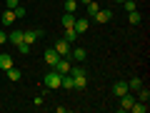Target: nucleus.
Segmentation results:
<instances>
[{"label": "nucleus", "instance_id": "obj_1", "mask_svg": "<svg viewBox=\"0 0 150 113\" xmlns=\"http://www.w3.org/2000/svg\"><path fill=\"white\" fill-rule=\"evenodd\" d=\"M53 48H55V53H58L60 58H68V55H70V50H73V43H68L65 38H60L58 43L53 45Z\"/></svg>", "mask_w": 150, "mask_h": 113}, {"label": "nucleus", "instance_id": "obj_7", "mask_svg": "<svg viewBox=\"0 0 150 113\" xmlns=\"http://www.w3.org/2000/svg\"><path fill=\"white\" fill-rule=\"evenodd\" d=\"M58 58H60V55L55 53V48H48V50H45V55H43V60H45V65H50V68H53V65L58 63Z\"/></svg>", "mask_w": 150, "mask_h": 113}, {"label": "nucleus", "instance_id": "obj_13", "mask_svg": "<svg viewBox=\"0 0 150 113\" xmlns=\"http://www.w3.org/2000/svg\"><path fill=\"white\" fill-rule=\"evenodd\" d=\"M5 73H8V81H13V83L23 78V70H20V68H15V65H13V68H8Z\"/></svg>", "mask_w": 150, "mask_h": 113}, {"label": "nucleus", "instance_id": "obj_22", "mask_svg": "<svg viewBox=\"0 0 150 113\" xmlns=\"http://www.w3.org/2000/svg\"><path fill=\"white\" fill-rule=\"evenodd\" d=\"M140 86H143V81H140V78H130V81H128V88H130V91H138Z\"/></svg>", "mask_w": 150, "mask_h": 113}, {"label": "nucleus", "instance_id": "obj_25", "mask_svg": "<svg viewBox=\"0 0 150 113\" xmlns=\"http://www.w3.org/2000/svg\"><path fill=\"white\" fill-rule=\"evenodd\" d=\"M18 53H23V55H28V53H30V45H28L25 40H23V43L18 45Z\"/></svg>", "mask_w": 150, "mask_h": 113}, {"label": "nucleus", "instance_id": "obj_24", "mask_svg": "<svg viewBox=\"0 0 150 113\" xmlns=\"http://www.w3.org/2000/svg\"><path fill=\"white\" fill-rule=\"evenodd\" d=\"M85 8H88V13H90V15H95V13L100 10V3H95V0H93V3H88Z\"/></svg>", "mask_w": 150, "mask_h": 113}, {"label": "nucleus", "instance_id": "obj_8", "mask_svg": "<svg viewBox=\"0 0 150 113\" xmlns=\"http://www.w3.org/2000/svg\"><path fill=\"white\" fill-rule=\"evenodd\" d=\"M70 58H73L75 63H83V60L88 58V50L85 48H73V50H70Z\"/></svg>", "mask_w": 150, "mask_h": 113}, {"label": "nucleus", "instance_id": "obj_2", "mask_svg": "<svg viewBox=\"0 0 150 113\" xmlns=\"http://www.w3.org/2000/svg\"><path fill=\"white\" fill-rule=\"evenodd\" d=\"M40 35H43V30H38V28H25V30H23V40H25L28 45H33Z\"/></svg>", "mask_w": 150, "mask_h": 113}, {"label": "nucleus", "instance_id": "obj_15", "mask_svg": "<svg viewBox=\"0 0 150 113\" xmlns=\"http://www.w3.org/2000/svg\"><path fill=\"white\" fill-rule=\"evenodd\" d=\"M130 111H133V113H148V103H145V101H138V98H135V103L130 106Z\"/></svg>", "mask_w": 150, "mask_h": 113}, {"label": "nucleus", "instance_id": "obj_18", "mask_svg": "<svg viewBox=\"0 0 150 113\" xmlns=\"http://www.w3.org/2000/svg\"><path fill=\"white\" fill-rule=\"evenodd\" d=\"M75 23V13H63V28H73Z\"/></svg>", "mask_w": 150, "mask_h": 113}, {"label": "nucleus", "instance_id": "obj_26", "mask_svg": "<svg viewBox=\"0 0 150 113\" xmlns=\"http://www.w3.org/2000/svg\"><path fill=\"white\" fill-rule=\"evenodd\" d=\"M13 10H15V18H25V8H23V5L13 8Z\"/></svg>", "mask_w": 150, "mask_h": 113}, {"label": "nucleus", "instance_id": "obj_11", "mask_svg": "<svg viewBox=\"0 0 150 113\" xmlns=\"http://www.w3.org/2000/svg\"><path fill=\"white\" fill-rule=\"evenodd\" d=\"M135 103V96H130V93H125V96H120V111H130V106Z\"/></svg>", "mask_w": 150, "mask_h": 113}, {"label": "nucleus", "instance_id": "obj_10", "mask_svg": "<svg viewBox=\"0 0 150 113\" xmlns=\"http://www.w3.org/2000/svg\"><path fill=\"white\" fill-rule=\"evenodd\" d=\"M93 18H95L98 23H110V20H112V10H103V8H100Z\"/></svg>", "mask_w": 150, "mask_h": 113}, {"label": "nucleus", "instance_id": "obj_14", "mask_svg": "<svg viewBox=\"0 0 150 113\" xmlns=\"http://www.w3.org/2000/svg\"><path fill=\"white\" fill-rule=\"evenodd\" d=\"M18 18H15V10H10V8H5V13H3V25H13Z\"/></svg>", "mask_w": 150, "mask_h": 113}, {"label": "nucleus", "instance_id": "obj_16", "mask_svg": "<svg viewBox=\"0 0 150 113\" xmlns=\"http://www.w3.org/2000/svg\"><path fill=\"white\" fill-rule=\"evenodd\" d=\"M8 40H10L13 45H20V43H23V30H13V33H8Z\"/></svg>", "mask_w": 150, "mask_h": 113}, {"label": "nucleus", "instance_id": "obj_19", "mask_svg": "<svg viewBox=\"0 0 150 113\" xmlns=\"http://www.w3.org/2000/svg\"><path fill=\"white\" fill-rule=\"evenodd\" d=\"M78 38H80V35H78V33L73 30V28H65V40H68V43H75Z\"/></svg>", "mask_w": 150, "mask_h": 113}, {"label": "nucleus", "instance_id": "obj_20", "mask_svg": "<svg viewBox=\"0 0 150 113\" xmlns=\"http://www.w3.org/2000/svg\"><path fill=\"white\" fill-rule=\"evenodd\" d=\"M78 5H80L78 0H65V13H75V10H78Z\"/></svg>", "mask_w": 150, "mask_h": 113}, {"label": "nucleus", "instance_id": "obj_29", "mask_svg": "<svg viewBox=\"0 0 150 113\" xmlns=\"http://www.w3.org/2000/svg\"><path fill=\"white\" fill-rule=\"evenodd\" d=\"M78 3H80V5H88V3H93V0H78Z\"/></svg>", "mask_w": 150, "mask_h": 113}, {"label": "nucleus", "instance_id": "obj_23", "mask_svg": "<svg viewBox=\"0 0 150 113\" xmlns=\"http://www.w3.org/2000/svg\"><path fill=\"white\" fill-rule=\"evenodd\" d=\"M123 8H125L128 13H133V10H138V3H135V0H125V3H123Z\"/></svg>", "mask_w": 150, "mask_h": 113}, {"label": "nucleus", "instance_id": "obj_17", "mask_svg": "<svg viewBox=\"0 0 150 113\" xmlns=\"http://www.w3.org/2000/svg\"><path fill=\"white\" fill-rule=\"evenodd\" d=\"M138 101H145V103L150 101V88L148 86H140L138 88Z\"/></svg>", "mask_w": 150, "mask_h": 113}, {"label": "nucleus", "instance_id": "obj_27", "mask_svg": "<svg viewBox=\"0 0 150 113\" xmlns=\"http://www.w3.org/2000/svg\"><path fill=\"white\" fill-rule=\"evenodd\" d=\"M18 5H20V0H5V8H10V10L18 8Z\"/></svg>", "mask_w": 150, "mask_h": 113}, {"label": "nucleus", "instance_id": "obj_28", "mask_svg": "<svg viewBox=\"0 0 150 113\" xmlns=\"http://www.w3.org/2000/svg\"><path fill=\"white\" fill-rule=\"evenodd\" d=\"M5 40H8V35H5V30H0V45H5Z\"/></svg>", "mask_w": 150, "mask_h": 113}, {"label": "nucleus", "instance_id": "obj_30", "mask_svg": "<svg viewBox=\"0 0 150 113\" xmlns=\"http://www.w3.org/2000/svg\"><path fill=\"white\" fill-rule=\"evenodd\" d=\"M115 3H120V5H123V3H125V0H115Z\"/></svg>", "mask_w": 150, "mask_h": 113}, {"label": "nucleus", "instance_id": "obj_6", "mask_svg": "<svg viewBox=\"0 0 150 113\" xmlns=\"http://www.w3.org/2000/svg\"><path fill=\"white\" fill-rule=\"evenodd\" d=\"M88 25H90V20H88V18H75V23H73V30L78 33V35H83V33L88 30Z\"/></svg>", "mask_w": 150, "mask_h": 113}, {"label": "nucleus", "instance_id": "obj_4", "mask_svg": "<svg viewBox=\"0 0 150 113\" xmlns=\"http://www.w3.org/2000/svg\"><path fill=\"white\" fill-rule=\"evenodd\" d=\"M88 86V75L80 73V75H73V91H85Z\"/></svg>", "mask_w": 150, "mask_h": 113}, {"label": "nucleus", "instance_id": "obj_9", "mask_svg": "<svg viewBox=\"0 0 150 113\" xmlns=\"http://www.w3.org/2000/svg\"><path fill=\"white\" fill-rule=\"evenodd\" d=\"M112 93L120 98V96H125V93H130V88H128L125 81H118V83H112Z\"/></svg>", "mask_w": 150, "mask_h": 113}, {"label": "nucleus", "instance_id": "obj_3", "mask_svg": "<svg viewBox=\"0 0 150 113\" xmlns=\"http://www.w3.org/2000/svg\"><path fill=\"white\" fill-rule=\"evenodd\" d=\"M60 78H63V75H60L58 70L45 73V88H60Z\"/></svg>", "mask_w": 150, "mask_h": 113}, {"label": "nucleus", "instance_id": "obj_5", "mask_svg": "<svg viewBox=\"0 0 150 113\" xmlns=\"http://www.w3.org/2000/svg\"><path fill=\"white\" fill-rule=\"evenodd\" d=\"M70 65H73V63H70L68 58H58V63L53 65V70H58L60 75H65V73H70Z\"/></svg>", "mask_w": 150, "mask_h": 113}, {"label": "nucleus", "instance_id": "obj_12", "mask_svg": "<svg viewBox=\"0 0 150 113\" xmlns=\"http://www.w3.org/2000/svg\"><path fill=\"white\" fill-rule=\"evenodd\" d=\"M13 68V55L10 53H0V70Z\"/></svg>", "mask_w": 150, "mask_h": 113}, {"label": "nucleus", "instance_id": "obj_21", "mask_svg": "<svg viewBox=\"0 0 150 113\" xmlns=\"http://www.w3.org/2000/svg\"><path fill=\"white\" fill-rule=\"evenodd\" d=\"M128 20H130V23H133V25H138V23H140V20H143V15H140V13H138V10H133V13H128Z\"/></svg>", "mask_w": 150, "mask_h": 113}]
</instances>
